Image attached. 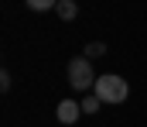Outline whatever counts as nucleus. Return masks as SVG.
I'll return each instance as SVG.
<instances>
[{"label":"nucleus","instance_id":"f03ea898","mask_svg":"<svg viewBox=\"0 0 147 127\" xmlns=\"http://www.w3.org/2000/svg\"><path fill=\"white\" fill-rule=\"evenodd\" d=\"M69 83H72L75 93H86V89H92L96 86V76H92V62L86 58V55H79L69 62Z\"/></svg>","mask_w":147,"mask_h":127},{"label":"nucleus","instance_id":"423d86ee","mask_svg":"<svg viewBox=\"0 0 147 127\" xmlns=\"http://www.w3.org/2000/svg\"><path fill=\"white\" fill-rule=\"evenodd\" d=\"M99 103H103V100H99L96 93H92V96H86V100H82V113H96V110H99Z\"/></svg>","mask_w":147,"mask_h":127},{"label":"nucleus","instance_id":"39448f33","mask_svg":"<svg viewBox=\"0 0 147 127\" xmlns=\"http://www.w3.org/2000/svg\"><path fill=\"white\" fill-rule=\"evenodd\" d=\"M24 3H28V10H38V14H41V10H55V7H58V0H24Z\"/></svg>","mask_w":147,"mask_h":127},{"label":"nucleus","instance_id":"20e7f679","mask_svg":"<svg viewBox=\"0 0 147 127\" xmlns=\"http://www.w3.org/2000/svg\"><path fill=\"white\" fill-rule=\"evenodd\" d=\"M55 14H58L62 21H75V14H79V7H75V0H58V7H55Z\"/></svg>","mask_w":147,"mask_h":127},{"label":"nucleus","instance_id":"0eeeda50","mask_svg":"<svg viewBox=\"0 0 147 127\" xmlns=\"http://www.w3.org/2000/svg\"><path fill=\"white\" fill-rule=\"evenodd\" d=\"M96 55H106V45L103 41H89L86 45V58H96Z\"/></svg>","mask_w":147,"mask_h":127},{"label":"nucleus","instance_id":"f257e3e1","mask_svg":"<svg viewBox=\"0 0 147 127\" xmlns=\"http://www.w3.org/2000/svg\"><path fill=\"white\" fill-rule=\"evenodd\" d=\"M92 89H96V96H99L103 103H123L127 93H130V86H127L123 76H99Z\"/></svg>","mask_w":147,"mask_h":127},{"label":"nucleus","instance_id":"7ed1b4c3","mask_svg":"<svg viewBox=\"0 0 147 127\" xmlns=\"http://www.w3.org/2000/svg\"><path fill=\"white\" fill-rule=\"evenodd\" d=\"M82 117V103H75V100H62L58 103V120L62 124H75Z\"/></svg>","mask_w":147,"mask_h":127},{"label":"nucleus","instance_id":"6e6552de","mask_svg":"<svg viewBox=\"0 0 147 127\" xmlns=\"http://www.w3.org/2000/svg\"><path fill=\"white\" fill-rule=\"evenodd\" d=\"M0 89H3V93L10 89V72H0Z\"/></svg>","mask_w":147,"mask_h":127}]
</instances>
